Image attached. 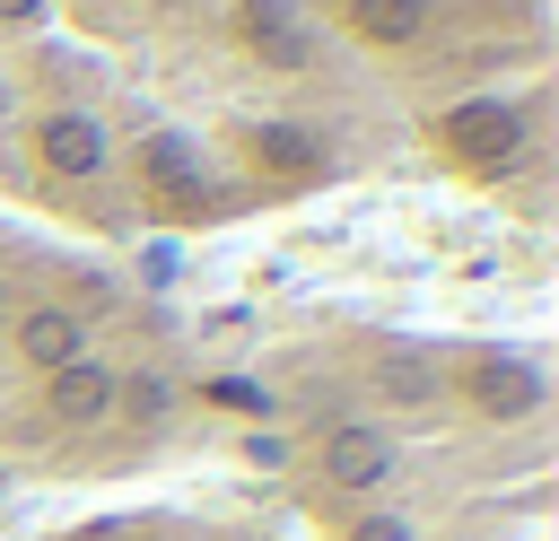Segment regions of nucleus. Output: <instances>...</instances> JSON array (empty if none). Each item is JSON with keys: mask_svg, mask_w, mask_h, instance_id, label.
<instances>
[{"mask_svg": "<svg viewBox=\"0 0 559 541\" xmlns=\"http://www.w3.org/2000/svg\"><path fill=\"white\" fill-rule=\"evenodd\" d=\"M297 541H550V366L507 332L332 323L262 366Z\"/></svg>", "mask_w": 559, "mask_h": 541, "instance_id": "2", "label": "nucleus"}, {"mask_svg": "<svg viewBox=\"0 0 559 541\" xmlns=\"http://www.w3.org/2000/svg\"><path fill=\"white\" fill-rule=\"evenodd\" d=\"M402 148L280 0H0V209L79 244L218 236Z\"/></svg>", "mask_w": 559, "mask_h": 541, "instance_id": "1", "label": "nucleus"}, {"mask_svg": "<svg viewBox=\"0 0 559 541\" xmlns=\"http://www.w3.org/2000/svg\"><path fill=\"white\" fill-rule=\"evenodd\" d=\"M402 131L472 183L542 175L550 0H280Z\"/></svg>", "mask_w": 559, "mask_h": 541, "instance_id": "4", "label": "nucleus"}, {"mask_svg": "<svg viewBox=\"0 0 559 541\" xmlns=\"http://www.w3.org/2000/svg\"><path fill=\"white\" fill-rule=\"evenodd\" d=\"M26 541H297V532L271 506H253V497H210V489L140 480V489H105V497L35 524Z\"/></svg>", "mask_w": 559, "mask_h": 541, "instance_id": "5", "label": "nucleus"}, {"mask_svg": "<svg viewBox=\"0 0 559 541\" xmlns=\"http://www.w3.org/2000/svg\"><path fill=\"white\" fill-rule=\"evenodd\" d=\"M210 436L201 340L114 253L0 209V462L61 489H140Z\"/></svg>", "mask_w": 559, "mask_h": 541, "instance_id": "3", "label": "nucleus"}]
</instances>
